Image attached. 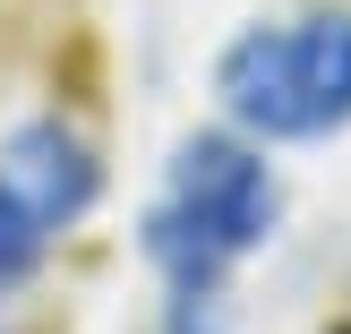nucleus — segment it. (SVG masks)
I'll use <instances>...</instances> for the list:
<instances>
[{"label": "nucleus", "mask_w": 351, "mask_h": 334, "mask_svg": "<svg viewBox=\"0 0 351 334\" xmlns=\"http://www.w3.org/2000/svg\"><path fill=\"white\" fill-rule=\"evenodd\" d=\"M274 215H283V189H274V163L249 137H223V129L189 137L146 215V257L180 291H215L223 266H240L274 240Z\"/></svg>", "instance_id": "nucleus-1"}, {"label": "nucleus", "mask_w": 351, "mask_h": 334, "mask_svg": "<svg viewBox=\"0 0 351 334\" xmlns=\"http://www.w3.org/2000/svg\"><path fill=\"white\" fill-rule=\"evenodd\" d=\"M215 95L249 146H300L351 129V9L249 26L215 60Z\"/></svg>", "instance_id": "nucleus-2"}, {"label": "nucleus", "mask_w": 351, "mask_h": 334, "mask_svg": "<svg viewBox=\"0 0 351 334\" xmlns=\"http://www.w3.org/2000/svg\"><path fill=\"white\" fill-rule=\"evenodd\" d=\"M0 171H9V189L34 206L43 232H69V223L95 206V189H103L95 146H86L77 129H60V120H26V129L0 146Z\"/></svg>", "instance_id": "nucleus-3"}, {"label": "nucleus", "mask_w": 351, "mask_h": 334, "mask_svg": "<svg viewBox=\"0 0 351 334\" xmlns=\"http://www.w3.org/2000/svg\"><path fill=\"white\" fill-rule=\"evenodd\" d=\"M43 240H51V232L34 223V206L17 198V189H9V171H0V300H9V291L26 283L34 266H43Z\"/></svg>", "instance_id": "nucleus-4"}, {"label": "nucleus", "mask_w": 351, "mask_h": 334, "mask_svg": "<svg viewBox=\"0 0 351 334\" xmlns=\"http://www.w3.org/2000/svg\"><path fill=\"white\" fill-rule=\"evenodd\" d=\"M335 334H351V326H335Z\"/></svg>", "instance_id": "nucleus-5"}]
</instances>
